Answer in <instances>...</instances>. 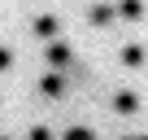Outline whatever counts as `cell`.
Returning a JSON list of instances; mask_svg holds the SVG:
<instances>
[{
	"instance_id": "obj_1",
	"label": "cell",
	"mask_w": 148,
	"mask_h": 140,
	"mask_svg": "<svg viewBox=\"0 0 148 140\" xmlns=\"http://www.w3.org/2000/svg\"><path fill=\"white\" fill-rule=\"evenodd\" d=\"M39 92H44L48 101H57V96L65 92V79H61V70H52V75H44V79H39Z\"/></svg>"
},
{
	"instance_id": "obj_2",
	"label": "cell",
	"mask_w": 148,
	"mask_h": 140,
	"mask_svg": "<svg viewBox=\"0 0 148 140\" xmlns=\"http://www.w3.org/2000/svg\"><path fill=\"white\" fill-rule=\"evenodd\" d=\"M48 66L52 70H65V66H74V53L65 44H48Z\"/></svg>"
},
{
	"instance_id": "obj_3",
	"label": "cell",
	"mask_w": 148,
	"mask_h": 140,
	"mask_svg": "<svg viewBox=\"0 0 148 140\" xmlns=\"http://www.w3.org/2000/svg\"><path fill=\"white\" fill-rule=\"evenodd\" d=\"M57 31H61V22H57L52 13H44V18H35V35H39V40H57Z\"/></svg>"
},
{
	"instance_id": "obj_4",
	"label": "cell",
	"mask_w": 148,
	"mask_h": 140,
	"mask_svg": "<svg viewBox=\"0 0 148 140\" xmlns=\"http://www.w3.org/2000/svg\"><path fill=\"white\" fill-rule=\"evenodd\" d=\"M87 18H92V26H109V22L118 18V9H113V5H92Z\"/></svg>"
},
{
	"instance_id": "obj_5",
	"label": "cell",
	"mask_w": 148,
	"mask_h": 140,
	"mask_svg": "<svg viewBox=\"0 0 148 140\" xmlns=\"http://www.w3.org/2000/svg\"><path fill=\"white\" fill-rule=\"evenodd\" d=\"M144 57H148V53H144V44H126V48H122V66H131V70H135V66H144Z\"/></svg>"
},
{
	"instance_id": "obj_6",
	"label": "cell",
	"mask_w": 148,
	"mask_h": 140,
	"mask_svg": "<svg viewBox=\"0 0 148 140\" xmlns=\"http://www.w3.org/2000/svg\"><path fill=\"white\" fill-rule=\"evenodd\" d=\"M113 110H118V114H135V110H139V96H135V92H118V96H113Z\"/></svg>"
},
{
	"instance_id": "obj_7",
	"label": "cell",
	"mask_w": 148,
	"mask_h": 140,
	"mask_svg": "<svg viewBox=\"0 0 148 140\" xmlns=\"http://www.w3.org/2000/svg\"><path fill=\"white\" fill-rule=\"evenodd\" d=\"M118 13H122L126 22H139V18H144V0H122V5H118Z\"/></svg>"
},
{
	"instance_id": "obj_8",
	"label": "cell",
	"mask_w": 148,
	"mask_h": 140,
	"mask_svg": "<svg viewBox=\"0 0 148 140\" xmlns=\"http://www.w3.org/2000/svg\"><path fill=\"white\" fill-rule=\"evenodd\" d=\"M61 140H96V136H92V131H87V127H70V131H65V136H61Z\"/></svg>"
},
{
	"instance_id": "obj_9",
	"label": "cell",
	"mask_w": 148,
	"mask_h": 140,
	"mask_svg": "<svg viewBox=\"0 0 148 140\" xmlns=\"http://www.w3.org/2000/svg\"><path fill=\"white\" fill-rule=\"evenodd\" d=\"M26 140H52V131H48V127H31V136H26Z\"/></svg>"
},
{
	"instance_id": "obj_10",
	"label": "cell",
	"mask_w": 148,
	"mask_h": 140,
	"mask_svg": "<svg viewBox=\"0 0 148 140\" xmlns=\"http://www.w3.org/2000/svg\"><path fill=\"white\" fill-rule=\"evenodd\" d=\"M9 66H13V53H9V48H0V70H9Z\"/></svg>"
},
{
	"instance_id": "obj_11",
	"label": "cell",
	"mask_w": 148,
	"mask_h": 140,
	"mask_svg": "<svg viewBox=\"0 0 148 140\" xmlns=\"http://www.w3.org/2000/svg\"><path fill=\"white\" fill-rule=\"evenodd\" d=\"M126 140H148V136H126Z\"/></svg>"
},
{
	"instance_id": "obj_12",
	"label": "cell",
	"mask_w": 148,
	"mask_h": 140,
	"mask_svg": "<svg viewBox=\"0 0 148 140\" xmlns=\"http://www.w3.org/2000/svg\"><path fill=\"white\" fill-rule=\"evenodd\" d=\"M0 140H9V136H0Z\"/></svg>"
}]
</instances>
